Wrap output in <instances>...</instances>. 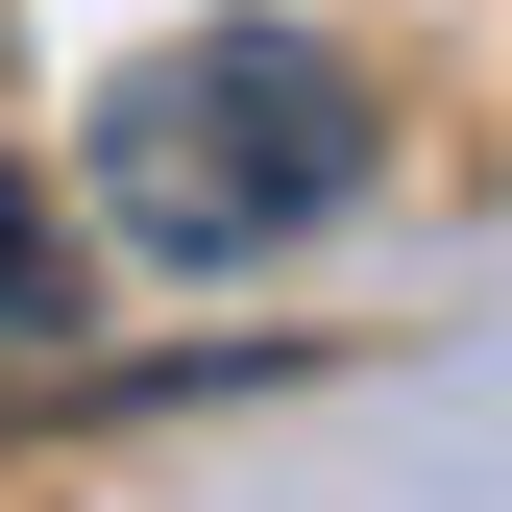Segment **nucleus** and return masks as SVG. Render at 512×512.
Listing matches in <instances>:
<instances>
[{
  "instance_id": "f03ea898",
  "label": "nucleus",
  "mask_w": 512,
  "mask_h": 512,
  "mask_svg": "<svg viewBox=\"0 0 512 512\" xmlns=\"http://www.w3.org/2000/svg\"><path fill=\"white\" fill-rule=\"evenodd\" d=\"M49 317H74V220H49L25 147H0V342H49Z\"/></svg>"
},
{
  "instance_id": "f257e3e1",
  "label": "nucleus",
  "mask_w": 512,
  "mask_h": 512,
  "mask_svg": "<svg viewBox=\"0 0 512 512\" xmlns=\"http://www.w3.org/2000/svg\"><path fill=\"white\" fill-rule=\"evenodd\" d=\"M366 196V74L317 25H171L98 74V220L147 244V269H269V244H317Z\"/></svg>"
}]
</instances>
